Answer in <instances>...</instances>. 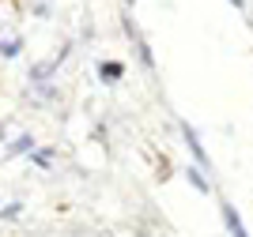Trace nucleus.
<instances>
[{"label": "nucleus", "mask_w": 253, "mask_h": 237, "mask_svg": "<svg viewBox=\"0 0 253 237\" xmlns=\"http://www.w3.org/2000/svg\"><path fill=\"white\" fill-rule=\"evenodd\" d=\"M125 75V64L121 61H98V79L102 83H117Z\"/></svg>", "instance_id": "nucleus-1"}, {"label": "nucleus", "mask_w": 253, "mask_h": 237, "mask_svg": "<svg viewBox=\"0 0 253 237\" xmlns=\"http://www.w3.org/2000/svg\"><path fill=\"white\" fill-rule=\"evenodd\" d=\"M223 218H227V230H231V237H250L242 226V218H238V211H234L231 203H223Z\"/></svg>", "instance_id": "nucleus-2"}, {"label": "nucleus", "mask_w": 253, "mask_h": 237, "mask_svg": "<svg viewBox=\"0 0 253 237\" xmlns=\"http://www.w3.org/2000/svg\"><path fill=\"white\" fill-rule=\"evenodd\" d=\"M159 181H167V177H170V162H167V155H159Z\"/></svg>", "instance_id": "nucleus-3"}, {"label": "nucleus", "mask_w": 253, "mask_h": 237, "mask_svg": "<svg viewBox=\"0 0 253 237\" xmlns=\"http://www.w3.org/2000/svg\"><path fill=\"white\" fill-rule=\"evenodd\" d=\"M0 139H4V128H0Z\"/></svg>", "instance_id": "nucleus-4"}]
</instances>
